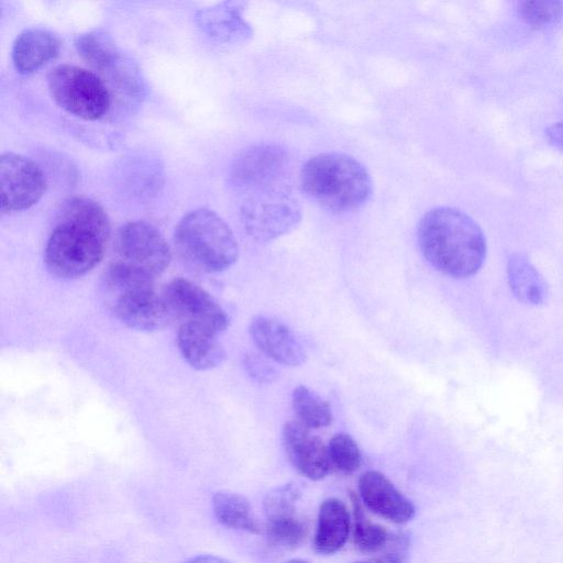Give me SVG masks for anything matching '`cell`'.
Returning a JSON list of instances; mask_svg holds the SVG:
<instances>
[{
	"mask_svg": "<svg viewBox=\"0 0 563 563\" xmlns=\"http://www.w3.org/2000/svg\"><path fill=\"white\" fill-rule=\"evenodd\" d=\"M109 238L110 222L102 206L86 197L71 198L47 240L45 266L58 278L81 277L101 262Z\"/></svg>",
	"mask_w": 563,
	"mask_h": 563,
	"instance_id": "1",
	"label": "cell"
},
{
	"mask_svg": "<svg viewBox=\"0 0 563 563\" xmlns=\"http://www.w3.org/2000/svg\"><path fill=\"white\" fill-rule=\"evenodd\" d=\"M1 210L16 212L31 208L44 195L46 178L31 158L7 152L0 158Z\"/></svg>",
	"mask_w": 563,
	"mask_h": 563,
	"instance_id": "11",
	"label": "cell"
},
{
	"mask_svg": "<svg viewBox=\"0 0 563 563\" xmlns=\"http://www.w3.org/2000/svg\"><path fill=\"white\" fill-rule=\"evenodd\" d=\"M52 99L66 112L86 120L103 118L110 109V93L103 80L86 68L62 64L47 74Z\"/></svg>",
	"mask_w": 563,
	"mask_h": 563,
	"instance_id": "6",
	"label": "cell"
},
{
	"mask_svg": "<svg viewBox=\"0 0 563 563\" xmlns=\"http://www.w3.org/2000/svg\"><path fill=\"white\" fill-rule=\"evenodd\" d=\"M163 297L172 319L207 328L217 334L229 325V317L217 300L203 288L186 278L167 284Z\"/></svg>",
	"mask_w": 563,
	"mask_h": 563,
	"instance_id": "10",
	"label": "cell"
},
{
	"mask_svg": "<svg viewBox=\"0 0 563 563\" xmlns=\"http://www.w3.org/2000/svg\"><path fill=\"white\" fill-rule=\"evenodd\" d=\"M517 12L528 24L544 26L563 18V2L556 0H528L518 3Z\"/></svg>",
	"mask_w": 563,
	"mask_h": 563,
	"instance_id": "25",
	"label": "cell"
},
{
	"mask_svg": "<svg viewBox=\"0 0 563 563\" xmlns=\"http://www.w3.org/2000/svg\"><path fill=\"white\" fill-rule=\"evenodd\" d=\"M244 196L242 221L256 241L278 239L294 230L301 220V209L291 186L266 188Z\"/></svg>",
	"mask_w": 563,
	"mask_h": 563,
	"instance_id": "7",
	"label": "cell"
},
{
	"mask_svg": "<svg viewBox=\"0 0 563 563\" xmlns=\"http://www.w3.org/2000/svg\"><path fill=\"white\" fill-rule=\"evenodd\" d=\"M360 498L364 505L394 523H406L416 514L412 501L378 471H367L358 479Z\"/></svg>",
	"mask_w": 563,
	"mask_h": 563,
	"instance_id": "15",
	"label": "cell"
},
{
	"mask_svg": "<svg viewBox=\"0 0 563 563\" xmlns=\"http://www.w3.org/2000/svg\"><path fill=\"white\" fill-rule=\"evenodd\" d=\"M507 276L512 294L522 302L541 305L548 296V287L529 258L521 253H514L507 263Z\"/></svg>",
	"mask_w": 563,
	"mask_h": 563,
	"instance_id": "20",
	"label": "cell"
},
{
	"mask_svg": "<svg viewBox=\"0 0 563 563\" xmlns=\"http://www.w3.org/2000/svg\"><path fill=\"white\" fill-rule=\"evenodd\" d=\"M231 183L243 195L278 186L290 185L291 161L277 144H258L245 148L233 161Z\"/></svg>",
	"mask_w": 563,
	"mask_h": 563,
	"instance_id": "8",
	"label": "cell"
},
{
	"mask_svg": "<svg viewBox=\"0 0 563 563\" xmlns=\"http://www.w3.org/2000/svg\"><path fill=\"white\" fill-rule=\"evenodd\" d=\"M60 48L59 37L43 27H30L21 32L12 46V62L20 74L37 71L54 59Z\"/></svg>",
	"mask_w": 563,
	"mask_h": 563,
	"instance_id": "16",
	"label": "cell"
},
{
	"mask_svg": "<svg viewBox=\"0 0 563 563\" xmlns=\"http://www.w3.org/2000/svg\"><path fill=\"white\" fill-rule=\"evenodd\" d=\"M217 521L230 529L261 533L262 528L246 497L232 492H217L212 497Z\"/></svg>",
	"mask_w": 563,
	"mask_h": 563,
	"instance_id": "21",
	"label": "cell"
},
{
	"mask_svg": "<svg viewBox=\"0 0 563 563\" xmlns=\"http://www.w3.org/2000/svg\"><path fill=\"white\" fill-rule=\"evenodd\" d=\"M115 262L156 278L169 265L172 253L163 234L151 223L122 225L114 240Z\"/></svg>",
	"mask_w": 563,
	"mask_h": 563,
	"instance_id": "9",
	"label": "cell"
},
{
	"mask_svg": "<svg viewBox=\"0 0 563 563\" xmlns=\"http://www.w3.org/2000/svg\"><path fill=\"white\" fill-rule=\"evenodd\" d=\"M100 297L119 321L137 331H157L172 320L155 278L115 261L101 278Z\"/></svg>",
	"mask_w": 563,
	"mask_h": 563,
	"instance_id": "4",
	"label": "cell"
},
{
	"mask_svg": "<svg viewBox=\"0 0 563 563\" xmlns=\"http://www.w3.org/2000/svg\"><path fill=\"white\" fill-rule=\"evenodd\" d=\"M547 137L549 142L563 152V121L556 122L547 129Z\"/></svg>",
	"mask_w": 563,
	"mask_h": 563,
	"instance_id": "27",
	"label": "cell"
},
{
	"mask_svg": "<svg viewBox=\"0 0 563 563\" xmlns=\"http://www.w3.org/2000/svg\"><path fill=\"white\" fill-rule=\"evenodd\" d=\"M350 523V514L342 500L334 497L323 500L313 539L316 551L324 555L338 552L347 540Z\"/></svg>",
	"mask_w": 563,
	"mask_h": 563,
	"instance_id": "19",
	"label": "cell"
},
{
	"mask_svg": "<svg viewBox=\"0 0 563 563\" xmlns=\"http://www.w3.org/2000/svg\"><path fill=\"white\" fill-rule=\"evenodd\" d=\"M291 406L297 420L309 429H321L332 422L330 404L307 386H297L291 394Z\"/></svg>",
	"mask_w": 563,
	"mask_h": 563,
	"instance_id": "22",
	"label": "cell"
},
{
	"mask_svg": "<svg viewBox=\"0 0 563 563\" xmlns=\"http://www.w3.org/2000/svg\"><path fill=\"white\" fill-rule=\"evenodd\" d=\"M332 466L340 472L351 474L357 471L362 463V454L355 440L347 433H335L328 444Z\"/></svg>",
	"mask_w": 563,
	"mask_h": 563,
	"instance_id": "24",
	"label": "cell"
},
{
	"mask_svg": "<svg viewBox=\"0 0 563 563\" xmlns=\"http://www.w3.org/2000/svg\"><path fill=\"white\" fill-rule=\"evenodd\" d=\"M250 335L269 360L286 366H299L307 358L306 350L296 333L283 321L256 316L249 327Z\"/></svg>",
	"mask_w": 563,
	"mask_h": 563,
	"instance_id": "14",
	"label": "cell"
},
{
	"mask_svg": "<svg viewBox=\"0 0 563 563\" xmlns=\"http://www.w3.org/2000/svg\"><path fill=\"white\" fill-rule=\"evenodd\" d=\"M218 335L207 328L181 323L177 331V345L191 367L207 371L222 364L227 356Z\"/></svg>",
	"mask_w": 563,
	"mask_h": 563,
	"instance_id": "17",
	"label": "cell"
},
{
	"mask_svg": "<svg viewBox=\"0 0 563 563\" xmlns=\"http://www.w3.org/2000/svg\"><path fill=\"white\" fill-rule=\"evenodd\" d=\"M175 249L188 265L220 273L238 260L239 246L230 227L214 211L196 209L181 218L174 232Z\"/></svg>",
	"mask_w": 563,
	"mask_h": 563,
	"instance_id": "5",
	"label": "cell"
},
{
	"mask_svg": "<svg viewBox=\"0 0 563 563\" xmlns=\"http://www.w3.org/2000/svg\"><path fill=\"white\" fill-rule=\"evenodd\" d=\"M302 191L333 212L363 207L373 192V181L363 164L339 152L321 153L308 159L300 170Z\"/></svg>",
	"mask_w": 563,
	"mask_h": 563,
	"instance_id": "3",
	"label": "cell"
},
{
	"mask_svg": "<svg viewBox=\"0 0 563 563\" xmlns=\"http://www.w3.org/2000/svg\"><path fill=\"white\" fill-rule=\"evenodd\" d=\"M350 496L353 507V540L355 547L366 553L382 550L389 541L387 529L368 519L356 494L352 492Z\"/></svg>",
	"mask_w": 563,
	"mask_h": 563,
	"instance_id": "23",
	"label": "cell"
},
{
	"mask_svg": "<svg viewBox=\"0 0 563 563\" xmlns=\"http://www.w3.org/2000/svg\"><path fill=\"white\" fill-rule=\"evenodd\" d=\"M355 563H404L402 555L396 552L384 554L379 558L357 561Z\"/></svg>",
	"mask_w": 563,
	"mask_h": 563,
	"instance_id": "28",
	"label": "cell"
},
{
	"mask_svg": "<svg viewBox=\"0 0 563 563\" xmlns=\"http://www.w3.org/2000/svg\"><path fill=\"white\" fill-rule=\"evenodd\" d=\"M300 495L301 487L297 483L285 484L267 494L264 500L266 534L273 545L295 548L305 540L308 526L296 511Z\"/></svg>",
	"mask_w": 563,
	"mask_h": 563,
	"instance_id": "12",
	"label": "cell"
},
{
	"mask_svg": "<svg viewBox=\"0 0 563 563\" xmlns=\"http://www.w3.org/2000/svg\"><path fill=\"white\" fill-rule=\"evenodd\" d=\"M78 54L93 68L110 75L118 82L130 66L121 56L113 38L102 30H93L80 34L75 40Z\"/></svg>",
	"mask_w": 563,
	"mask_h": 563,
	"instance_id": "18",
	"label": "cell"
},
{
	"mask_svg": "<svg viewBox=\"0 0 563 563\" xmlns=\"http://www.w3.org/2000/svg\"><path fill=\"white\" fill-rule=\"evenodd\" d=\"M244 367L254 380L267 384L276 380L278 372L264 354L247 353L244 356Z\"/></svg>",
	"mask_w": 563,
	"mask_h": 563,
	"instance_id": "26",
	"label": "cell"
},
{
	"mask_svg": "<svg viewBox=\"0 0 563 563\" xmlns=\"http://www.w3.org/2000/svg\"><path fill=\"white\" fill-rule=\"evenodd\" d=\"M186 563H232L231 561L213 555V554H200L195 558H191Z\"/></svg>",
	"mask_w": 563,
	"mask_h": 563,
	"instance_id": "29",
	"label": "cell"
},
{
	"mask_svg": "<svg viewBox=\"0 0 563 563\" xmlns=\"http://www.w3.org/2000/svg\"><path fill=\"white\" fill-rule=\"evenodd\" d=\"M285 563H310V562L302 560V559H291Z\"/></svg>",
	"mask_w": 563,
	"mask_h": 563,
	"instance_id": "30",
	"label": "cell"
},
{
	"mask_svg": "<svg viewBox=\"0 0 563 563\" xmlns=\"http://www.w3.org/2000/svg\"><path fill=\"white\" fill-rule=\"evenodd\" d=\"M285 453L294 468L311 481L324 478L331 467L328 445L297 419L285 422L282 432Z\"/></svg>",
	"mask_w": 563,
	"mask_h": 563,
	"instance_id": "13",
	"label": "cell"
},
{
	"mask_svg": "<svg viewBox=\"0 0 563 563\" xmlns=\"http://www.w3.org/2000/svg\"><path fill=\"white\" fill-rule=\"evenodd\" d=\"M417 238L426 261L454 278L476 274L486 256V240L481 227L465 212L452 207H438L426 212L419 221Z\"/></svg>",
	"mask_w": 563,
	"mask_h": 563,
	"instance_id": "2",
	"label": "cell"
}]
</instances>
